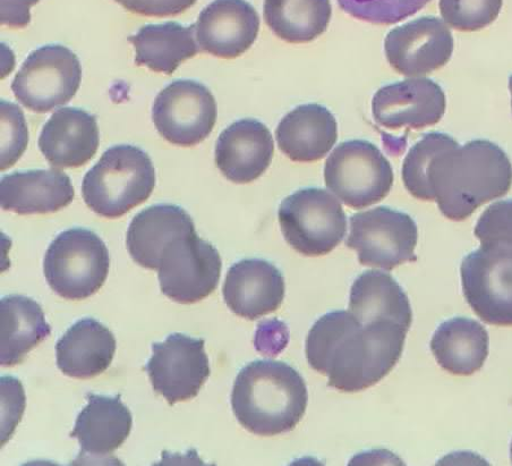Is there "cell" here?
Here are the masks:
<instances>
[{"instance_id": "obj_1", "label": "cell", "mask_w": 512, "mask_h": 466, "mask_svg": "<svg viewBox=\"0 0 512 466\" xmlns=\"http://www.w3.org/2000/svg\"><path fill=\"white\" fill-rule=\"evenodd\" d=\"M407 332L394 321L362 324L351 311L329 312L311 328L306 358L312 369L329 378L328 386L362 392L396 367Z\"/></svg>"}, {"instance_id": "obj_2", "label": "cell", "mask_w": 512, "mask_h": 466, "mask_svg": "<svg viewBox=\"0 0 512 466\" xmlns=\"http://www.w3.org/2000/svg\"><path fill=\"white\" fill-rule=\"evenodd\" d=\"M429 183L442 215L463 222L485 203L506 196L512 185V165L496 143L475 140L435 157Z\"/></svg>"}, {"instance_id": "obj_3", "label": "cell", "mask_w": 512, "mask_h": 466, "mask_svg": "<svg viewBox=\"0 0 512 466\" xmlns=\"http://www.w3.org/2000/svg\"><path fill=\"white\" fill-rule=\"evenodd\" d=\"M307 401L303 377L280 361L247 364L238 374L232 393L237 421L252 434L263 437L294 430L304 417Z\"/></svg>"}, {"instance_id": "obj_4", "label": "cell", "mask_w": 512, "mask_h": 466, "mask_svg": "<svg viewBox=\"0 0 512 466\" xmlns=\"http://www.w3.org/2000/svg\"><path fill=\"white\" fill-rule=\"evenodd\" d=\"M156 171L147 152L130 144L108 149L85 175L82 197L101 217L119 218L147 201Z\"/></svg>"}, {"instance_id": "obj_5", "label": "cell", "mask_w": 512, "mask_h": 466, "mask_svg": "<svg viewBox=\"0 0 512 466\" xmlns=\"http://www.w3.org/2000/svg\"><path fill=\"white\" fill-rule=\"evenodd\" d=\"M110 266L104 241L85 228H71L50 244L44 273L53 291L67 300H85L105 284Z\"/></svg>"}, {"instance_id": "obj_6", "label": "cell", "mask_w": 512, "mask_h": 466, "mask_svg": "<svg viewBox=\"0 0 512 466\" xmlns=\"http://www.w3.org/2000/svg\"><path fill=\"white\" fill-rule=\"evenodd\" d=\"M278 217L287 243L306 257L334 251L347 231V217L339 199L323 189L290 194L281 202Z\"/></svg>"}, {"instance_id": "obj_7", "label": "cell", "mask_w": 512, "mask_h": 466, "mask_svg": "<svg viewBox=\"0 0 512 466\" xmlns=\"http://www.w3.org/2000/svg\"><path fill=\"white\" fill-rule=\"evenodd\" d=\"M328 190L346 206L363 209L386 198L394 172L373 143L353 140L340 143L324 167Z\"/></svg>"}, {"instance_id": "obj_8", "label": "cell", "mask_w": 512, "mask_h": 466, "mask_svg": "<svg viewBox=\"0 0 512 466\" xmlns=\"http://www.w3.org/2000/svg\"><path fill=\"white\" fill-rule=\"evenodd\" d=\"M78 56L61 45L34 50L15 75L12 90L20 103L36 113H48L71 101L80 89Z\"/></svg>"}, {"instance_id": "obj_9", "label": "cell", "mask_w": 512, "mask_h": 466, "mask_svg": "<svg viewBox=\"0 0 512 466\" xmlns=\"http://www.w3.org/2000/svg\"><path fill=\"white\" fill-rule=\"evenodd\" d=\"M415 220L400 211L378 207L351 218L346 245L357 252L363 266L392 270L417 260Z\"/></svg>"}, {"instance_id": "obj_10", "label": "cell", "mask_w": 512, "mask_h": 466, "mask_svg": "<svg viewBox=\"0 0 512 466\" xmlns=\"http://www.w3.org/2000/svg\"><path fill=\"white\" fill-rule=\"evenodd\" d=\"M465 299L484 323L512 326V247L482 244L460 268Z\"/></svg>"}, {"instance_id": "obj_11", "label": "cell", "mask_w": 512, "mask_h": 466, "mask_svg": "<svg viewBox=\"0 0 512 466\" xmlns=\"http://www.w3.org/2000/svg\"><path fill=\"white\" fill-rule=\"evenodd\" d=\"M220 254L191 231L173 241L162 253L158 268L161 292L175 302H200L216 290L221 275Z\"/></svg>"}, {"instance_id": "obj_12", "label": "cell", "mask_w": 512, "mask_h": 466, "mask_svg": "<svg viewBox=\"0 0 512 466\" xmlns=\"http://www.w3.org/2000/svg\"><path fill=\"white\" fill-rule=\"evenodd\" d=\"M211 91L193 80H177L162 90L152 108V120L162 138L181 147L207 139L217 122Z\"/></svg>"}, {"instance_id": "obj_13", "label": "cell", "mask_w": 512, "mask_h": 466, "mask_svg": "<svg viewBox=\"0 0 512 466\" xmlns=\"http://www.w3.org/2000/svg\"><path fill=\"white\" fill-rule=\"evenodd\" d=\"M204 345L203 340L179 333L152 344L145 371L153 389L170 405L192 400L206 384L211 371Z\"/></svg>"}, {"instance_id": "obj_14", "label": "cell", "mask_w": 512, "mask_h": 466, "mask_svg": "<svg viewBox=\"0 0 512 466\" xmlns=\"http://www.w3.org/2000/svg\"><path fill=\"white\" fill-rule=\"evenodd\" d=\"M384 52L392 69L408 78H421L450 61L454 37L446 22L425 16L391 30Z\"/></svg>"}, {"instance_id": "obj_15", "label": "cell", "mask_w": 512, "mask_h": 466, "mask_svg": "<svg viewBox=\"0 0 512 466\" xmlns=\"http://www.w3.org/2000/svg\"><path fill=\"white\" fill-rule=\"evenodd\" d=\"M445 112V92L429 79L389 84L375 93L372 101L375 122L390 130L424 129L439 123Z\"/></svg>"}, {"instance_id": "obj_16", "label": "cell", "mask_w": 512, "mask_h": 466, "mask_svg": "<svg viewBox=\"0 0 512 466\" xmlns=\"http://www.w3.org/2000/svg\"><path fill=\"white\" fill-rule=\"evenodd\" d=\"M260 30V18L246 0H215L195 24L196 39L204 52L234 59L249 50Z\"/></svg>"}, {"instance_id": "obj_17", "label": "cell", "mask_w": 512, "mask_h": 466, "mask_svg": "<svg viewBox=\"0 0 512 466\" xmlns=\"http://www.w3.org/2000/svg\"><path fill=\"white\" fill-rule=\"evenodd\" d=\"M285 278L266 260L245 259L228 270L223 288L227 307L235 315L256 320L280 308L285 299Z\"/></svg>"}, {"instance_id": "obj_18", "label": "cell", "mask_w": 512, "mask_h": 466, "mask_svg": "<svg viewBox=\"0 0 512 466\" xmlns=\"http://www.w3.org/2000/svg\"><path fill=\"white\" fill-rule=\"evenodd\" d=\"M275 143L266 125L250 120L237 121L220 134L216 144V164L227 180L247 184L269 168Z\"/></svg>"}, {"instance_id": "obj_19", "label": "cell", "mask_w": 512, "mask_h": 466, "mask_svg": "<svg viewBox=\"0 0 512 466\" xmlns=\"http://www.w3.org/2000/svg\"><path fill=\"white\" fill-rule=\"evenodd\" d=\"M39 148L47 162L59 169L89 163L99 148L96 117L81 108L57 110L41 131Z\"/></svg>"}, {"instance_id": "obj_20", "label": "cell", "mask_w": 512, "mask_h": 466, "mask_svg": "<svg viewBox=\"0 0 512 466\" xmlns=\"http://www.w3.org/2000/svg\"><path fill=\"white\" fill-rule=\"evenodd\" d=\"M68 175L59 169H34L3 176L0 205L19 215L56 213L74 199Z\"/></svg>"}, {"instance_id": "obj_21", "label": "cell", "mask_w": 512, "mask_h": 466, "mask_svg": "<svg viewBox=\"0 0 512 466\" xmlns=\"http://www.w3.org/2000/svg\"><path fill=\"white\" fill-rule=\"evenodd\" d=\"M89 403L76 419L71 438L79 440L81 457L102 460L121 447L131 434L133 418L121 396L88 394Z\"/></svg>"}, {"instance_id": "obj_22", "label": "cell", "mask_w": 512, "mask_h": 466, "mask_svg": "<svg viewBox=\"0 0 512 466\" xmlns=\"http://www.w3.org/2000/svg\"><path fill=\"white\" fill-rule=\"evenodd\" d=\"M278 147L298 163L326 157L338 139V125L330 110L318 104L303 105L287 114L276 131Z\"/></svg>"}, {"instance_id": "obj_23", "label": "cell", "mask_w": 512, "mask_h": 466, "mask_svg": "<svg viewBox=\"0 0 512 466\" xmlns=\"http://www.w3.org/2000/svg\"><path fill=\"white\" fill-rule=\"evenodd\" d=\"M195 230L192 217L174 205H156L136 215L126 236L127 250L136 264L158 270L170 243Z\"/></svg>"}, {"instance_id": "obj_24", "label": "cell", "mask_w": 512, "mask_h": 466, "mask_svg": "<svg viewBox=\"0 0 512 466\" xmlns=\"http://www.w3.org/2000/svg\"><path fill=\"white\" fill-rule=\"evenodd\" d=\"M116 352V338L99 321L75 323L56 344L57 367L65 376L89 379L105 372Z\"/></svg>"}, {"instance_id": "obj_25", "label": "cell", "mask_w": 512, "mask_h": 466, "mask_svg": "<svg viewBox=\"0 0 512 466\" xmlns=\"http://www.w3.org/2000/svg\"><path fill=\"white\" fill-rule=\"evenodd\" d=\"M41 305L22 295H10L0 302V363L12 367L50 335Z\"/></svg>"}, {"instance_id": "obj_26", "label": "cell", "mask_w": 512, "mask_h": 466, "mask_svg": "<svg viewBox=\"0 0 512 466\" xmlns=\"http://www.w3.org/2000/svg\"><path fill=\"white\" fill-rule=\"evenodd\" d=\"M431 350L440 366L450 374L471 376L481 370L488 359V330L473 319H450L434 333Z\"/></svg>"}, {"instance_id": "obj_27", "label": "cell", "mask_w": 512, "mask_h": 466, "mask_svg": "<svg viewBox=\"0 0 512 466\" xmlns=\"http://www.w3.org/2000/svg\"><path fill=\"white\" fill-rule=\"evenodd\" d=\"M349 311L362 324L394 321L409 330L413 311L403 288L390 274L365 271L352 286Z\"/></svg>"}, {"instance_id": "obj_28", "label": "cell", "mask_w": 512, "mask_h": 466, "mask_svg": "<svg viewBox=\"0 0 512 466\" xmlns=\"http://www.w3.org/2000/svg\"><path fill=\"white\" fill-rule=\"evenodd\" d=\"M195 25L176 22L149 24L128 37L135 48V63L157 73L172 75L183 62L200 53L195 42Z\"/></svg>"}, {"instance_id": "obj_29", "label": "cell", "mask_w": 512, "mask_h": 466, "mask_svg": "<svg viewBox=\"0 0 512 466\" xmlns=\"http://www.w3.org/2000/svg\"><path fill=\"white\" fill-rule=\"evenodd\" d=\"M330 0H264V20L273 33L290 44L311 42L326 32Z\"/></svg>"}, {"instance_id": "obj_30", "label": "cell", "mask_w": 512, "mask_h": 466, "mask_svg": "<svg viewBox=\"0 0 512 466\" xmlns=\"http://www.w3.org/2000/svg\"><path fill=\"white\" fill-rule=\"evenodd\" d=\"M458 146L459 143L448 134L437 132L426 134L405 158L403 181L407 191L416 199L433 201L429 183V168L432 160L441 152Z\"/></svg>"}, {"instance_id": "obj_31", "label": "cell", "mask_w": 512, "mask_h": 466, "mask_svg": "<svg viewBox=\"0 0 512 466\" xmlns=\"http://www.w3.org/2000/svg\"><path fill=\"white\" fill-rule=\"evenodd\" d=\"M353 18L373 24H395L420 12L431 0H337Z\"/></svg>"}, {"instance_id": "obj_32", "label": "cell", "mask_w": 512, "mask_h": 466, "mask_svg": "<svg viewBox=\"0 0 512 466\" xmlns=\"http://www.w3.org/2000/svg\"><path fill=\"white\" fill-rule=\"evenodd\" d=\"M503 0H440L443 21L458 31L482 30L497 20Z\"/></svg>"}, {"instance_id": "obj_33", "label": "cell", "mask_w": 512, "mask_h": 466, "mask_svg": "<svg viewBox=\"0 0 512 466\" xmlns=\"http://www.w3.org/2000/svg\"><path fill=\"white\" fill-rule=\"evenodd\" d=\"M2 171L11 168L24 154L29 132L19 106L2 101Z\"/></svg>"}, {"instance_id": "obj_34", "label": "cell", "mask_w": 512, "mask_h": 466, "mask_svg": "<svg viewBox=\"0 0 512 466\" xmlns=\"http://www.w3.org/2000/svg\"><path fill=\"white\" fill-rule=\"evenodd\" d=\"M474 233L482 244H505L512 247V200L493 203L486 209Z\"/></svg>"}, {"instance_id": "obj_35", "label": "cell", "mask_w": 512, "mask_h": 466, "mask_svg": "<svg viewBox=\"0 0 512 466\" xmlns=\"http://www.w3.org/2000/svg\"><path fill=\"white\" fill-rule=\"evenodd\" d=\"M116 2L135 14L165 18V16L184 13L196 3V0H116Z\"/></svg>"}, {"instance_id": "obj_36", "label": "cell", "mask_w": 512, "mask_h": 466, "mask_svg": "<svg viewBox=\"0 0 512 466\" xmlns=\"http://www.w3.org/2000/svg\"><path fill=\"white\" fill-rule=\"evenodd\" d=\"M40 0H0V21L10 28H25L31 21L30 8Z\"/></svg>"}, {"instance_id": "obj_37", "label": "cell", "mask_w": 512, "mask_h": 466, "mask_svg": "<svg viewBox=\"0 0 512 466\" xmlns=\"http://www.w3.org/2000/svg\"><path fill=\"white\" fill-rule=\"evenodd\" d=\"M509 90L511 92V106H512V75L509 78Z\"/></svg>"}, {"instance_id": "obj_38", "label": "cell", "mask_w": 512, "mask_h": 466, "mask_svg": "<svg viewBox=\"0 0 512 466\" xmlns=\"http://www.w3.org/2000/svg\"><path fill=\"white\" fill-rule=\"evenodd\" d=\"M511 461H512V443H511Z\"/></svg>"}]
</instances>
